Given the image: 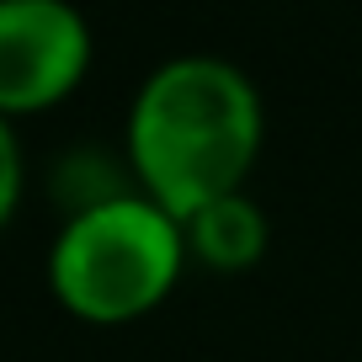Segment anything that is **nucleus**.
I'll use <instances>...</instances> for the list:
<instances>
[{"label":"nucleus","instance_id":"5","mask_svg":"<svg viewBox=\"0 0 362 362\" xmlns=\"http://www.w3.org/2000/svg\"><path fill=\"white\" fill-rule=\"evenodd\" d=\"M22 192H27L22 139H16V123H6V117H0V235H6V224H11L16 208H22Z\"/></svg>","mask_w":362,"mask_h":362},{"label":"nucleus","instance_id":"3","mask_svg":"<svg viewBox=\"0 0 362 362\" xmlns=\"http://www.w3.org/2000/svg\"><path fill=\"white\" fill-rule=\"evenodd\" d=\"M96 37L75 0H0V117L64 107L90 75Z\"/></svg>","mask_w":362,"mask_h":362},{"label":"nucleus","instance_id":"2","mask_svg":"<svg viewBox=\"0 0 362 362\" xmlns=\"http://www.w3.org/2000/svg\"><path fill=\"white\" fill-rule=\"evenodd\" d=\"M187 267L192 256L181 218L134 187L64 214L48 245V293L80 325L117 330L155 315L181 288Z\"/></svg>","mask_w":362,"mask_h":362},{"label":"nucleus","instance_id":"4","mask_svg":"<svg viewBox=\"0 0 362 362\" xmlns=\"http://www.w3.org/2000/svg\"><path fill=\"white\" fill-rule=\"evenodd\" d=\"M181 229H187L192 267L214 272V277H240V272L261 267V256L272 245V218L250 197V187L245 192H229V197H214L208 208L187 214Z\"/></svg>","mask_w":362,"mask_h":362},{"label":"nucleus","instance_id":"1","mask_svg":"<svg viewBox=\"0 0 362 362\" xmlns=\"http://www.w3.org/2000/svg\"><path fill=\"white\" fill-rule=\"evenodd\" d=\"M267 144L261 86L224 54H170L139 80L123 117V160L144 197L176 218L245 192Z\"/></svg>","mask_w":362,"mask_h":362}]
</instances>
